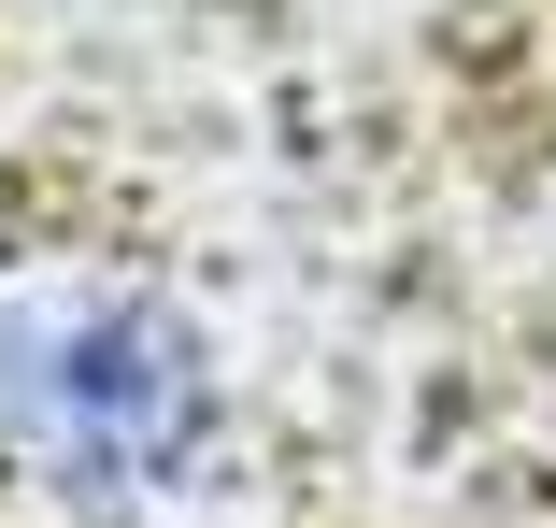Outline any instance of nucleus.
<instances>
[{
  "mask_svg": "<svg viewBox=\"0 0 556 528\" xmlns=\"http://www.w3.org/2000/svg\"><path fill=\"white\" fill-rule=\"evenodd\" d=\"M243 457V372L157 272L0 286V486L72 528H172Z\"/></svg>",
  "mask_w": 556,
  "mask_h": 528,
  "instance_id": "f257e3e1",
  "label": "nucleus"
}]
</instances>
